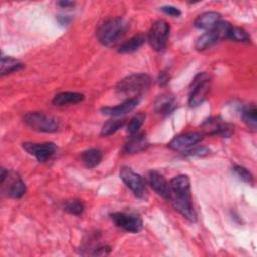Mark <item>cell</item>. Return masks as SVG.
<instances>
[{"label":"cell","instance_id":"obj_10","mask_svg":"<svg viewBox=\"0 0 257 257\" xmlns=\"http://www.w3.org/2000/svg\"><path fill=\"white\" fill-rule=\"evenodd\" d=\"M119 177L137 198H144L146 194V185L144 179L139 174L128 167H122L119 171Z\"/></svg>","mask_w":257,"mask_h":257},{"label":"cell","instance_id":"obj_29","mask_svg":"<svg viewBox=\"0 0 257 257\" xmlns=\"http://www.w3.org/2000/svg\"><path fill=\"white\" fill-rule=\"evenodd\" d=\"M210 153V150L206 147H203V146H193L187 150H185L183 152V154L185 156H190V157H203V156H206Z\"/></svg>","mask_w":257,"mask_h":257},{"label":"cell","instance_id":"obj_16","mask_svg":"<svg viewBox=\"0 0 257 257\" xmlns=\"http://www.w3.org/2000/svg\"><path fill=\"white\" fill-rule=\"evenodd\" d=\"M177 104H176L175 97L167 93L159 95L154 103L155 111L163 115H168L171 112H173Z\"/></svg>","mask_w":257,"mask_h":257},{"label":"cell","instance_id":"obj_4","mask_svg":"<svg viewBox=\"0 0 257 257\" xmlns=\"http://www.w3.org/2000/svg\"><path fill=\"white\" fill-rule=\"evenodd\" d=\"M0 182L2 193L5 194L7 197L13 199H20L26 192L25 183L22 181L19 174L15 171H8L2 168Z\"/></svg>","mask_w":257,"mask_h":257},{"label":"cell","instance_id":"obj_31","mask_svg":"<svg viewBox=\"0 0 257 257\" xmlns=\"http://www.w3.org/2000/svg\"><path fill=\"white\" fill-rule=\"evenodd\" d=\"M169 79H170V76L166 71L160 72V75L158 77V82L160 85H162V86L166 85L169 82Z\"/></svg>","mask_w":257,"mask_h":257},{"label":"cell","instance_id":"obj_5","mask_svg":"<svg viewBox=\"0 0 257 257\" xmlns=\"http://www.w3.org/2000/svg\"><path fill=\"white\" fill-rule=\"evenodd\" d=\"M211 87L210 75L206 72H200L193 79L190 86L188 104L191 107H196L202 104L209 93Z\"/></svg>","mask_w":257,"mask_h":257},{"label":"cell","instance_id":"obj_20","mask_svg":"<svg viewBox=\"0 0 257 257\" xmlns=\"http://www.w3.org/2000/svg\"><path fill=\"white\" fill-rule=\"evenodd\" d=\"M146 41V36L144 34H137L133 37H131L128 40L124 41L122 44H120L118 48L119 53H132L137 51Z\"/></svg>","mask_w":257,"mask_h":257},{"label":"cell","instance_id":"obj_2","mask_svg":"<svg viewBox=\"0 0 257 257\" xmlns=\"http://www.w3.org/2000/svg\"><path fill=\"white\" fill-rule=\"evenodd\" d=\"M151 77L146 73H135L122 78L115 86V92L122 97L137 98L151 86Z\"/></svg>","mask_w":257,"mask_h":257},{"label":"cell","instance_id":"obj_12","mask_svg":"<svg viewBox=\"0 0 257 257\" xmlns=\"http://www.w3.org/2000/svg\"><path fill=\"white\" fill-rule=\"evenodd\" d=\"M202 139H203V134L201 133H198V132L184 133L173 138L171 142L168 144V146L172 150L184 152L185 150L197 145L200 141H202Z\"/></svg>","mask_w":257,"mask_h":257},{"label":"cell","instance_id":"obj_9","mask_svg":"<svg viewBox=\"0 0 257 257\" xmlns=\"http://www.w3.org/2000/svg\"><path fill=\"white\" fill-rule=\"evenodd\" d=\"M110 219L117 227L127 232L138 233L143 229V220L135 213L116 212L110 214Z\"/></svg>","mask_w":257,"mask_h":257},{"label":"cell","instance_id":"obj_3","mask_svg":"<svg viewBox=\"0 0 257 257\" xmlns=\"http://www.w3.org/2000/svg\"><path fill=\"white\" fill-rule=\"evenodd\" d=\"M126 30V23L122 18L114 17L102 23L97 31L96 36L98 41L104 46H111L117 42Z\"/></svg>","mask_w":257,"mask_h":257},{"label":"cell","instance_id":"obj_24","mask_svg":"<svg viewBox=\"0 0 257 257\" xmlns=\"http://www.w3.org/2000/svg\"><path fill=\"white\" fill-rule=\"evenodd\" d=\"M125 120L124 119H119V118H114V119H110L107 120L101 127L100 131V136L101 137H108L113 135L114 133H116L119 128H121L124 124Z\"/></svg>","mask_w":257,"mask_h":257},{"label":"cell","instance_id":"obj_30","mask_svg":"<svg viewBox=\"0 0 257 257\" xmlns=\"http://www.w3.org/2000/svg\"><path fill=\"white\" fill-rule=\"evenodd\" d=\"M161 10L164 13H166V14H168L170 16H173V17H179L181 15V11L177 7H174V6H171V5L162 6Z\"/></svg>","mask_w":257,"mask_h":257},{"label":"cell","instance_id":"obj_26","mask_svg":"<svg viewBox=\"0 0 257 257\" xmlns=\"http://www.w3.org/2000/svg\"><path fill=\"white\" fill-rule=\"evenodd\" d=\"M228 38L232 39L234 41H238V42H249L250 41L249 34L243 28L236 27L233 25L231 27Z\"/></svg>","mask_w":257,"mask_h":257},{"label":"cell","instance_id":"obj_22","mask_svg":"<svg viewBox=\"0 0 257 257\" xmlns=\"http://www.w3.org/2000/svg\"><path fill=\"white\" fill-rule=\"evenodd\" d=\"M81 160L86 168L92 169L101 162L102 153L98 149H89L82 153Z\"/></svg>","mask_w":257,"mask_h":257},{"label":"cell","instance_id":"obj_11","mask_svg":"<svg viewBox=\"0 0 257 257\" xmlns=\"http://www.w3.org/2000/svg\"><path fill=\"white\" fill-rule=\"evenodd\" d=\"M23 149L31 156L35 157L38 162H46L50 160L57 151V147L54 143H24Z\"/></svg>","mask_w":257,"mask_h":257},{"label":"cell","instance_id":"obj_27","mask_svg":"<svg viewBox=\"0 0 257 257\" xmlns=\"http://www.w3.org/2000/svg\"><path fill=\"white\" fill-rule=\"evenodd\" d=\"M64 210L72 215H80L84 211V206L80 200H69L64 204Z\"/></svg>","mask_w":257,"mask_h":257},{"label":"cell","instance_id":"obj_14","mask_svg":"<svg viewBox=\"0 0 257 257\" xmlns=\"http://www.w3.org/2000/svg\"><path fill=\"white\" fill-rule=\"evenodd\" d=\"M138 103H139L138 98H128L115 106H103L101 107L100 110L105 115L120 116L134 110L137 107Z\"/></svg>","mask_w":257,"mask_h":257},{"label":"cell","instance_id":"obj_19","mask_svg":"<svg viewBox=\"0 0 257 257\" xmlns=\"http://www.w3.org/2000/svg\"><path fill=\"white\" fill-rule=\"evenodd\" d=\"M149 146L147 138L145 135H137L133 136L124 145L123 152L126 154H136L144 151Z\"/></svg>","mask_w":257,"mask_h":257},{"label":"cell","instance_id":"obj_1","mask_svg":"<svg viewBox=\"0 0 257 257\" xmlns=\"http://www.w3.org/2000/svg\"><path fill=\"white\" fill-rule=\"evenodd\" d=\"M170 187L172 192L170 202L174 209L190 222H196L197 213L192 203L189 177L187 175L174 177L170 181Z\"/></svg>","mask_w":257,"mask_h":257},{"label":"cell","instance_id":"obj_17","mask_svg":"<svg viewBox=\"0 0 257 257\" xmlns=\"http://www.w3.org/2000/svg\"><path fill=\"white\" fill-rule=\"evenodd\" d=\"M221 20V14L215 11H208L200 14L194 21V25L199 29H212Z\"/></svg>","mask_w":257,"mask_h":257},{"label":"cell","instance_id":"obj_13","mask_svg":"<svg viewBox=\"0 0 257 257\" xmlns=\"http://www.w3.org/2000/svg\"><path fill=\"white\" fill-rule=\"evenodd\" d=\"M148 181L153 190L167 201L171 199V187L165 177L157 171H150L148 174Z\"/></svg>","mask_w":257,"mask_h":257},{"label":"cell","instance_id":"obj_15","mask_svg":"<svg viewBox=\"0 0 257 257\" xmlns=\"http://www.w3.org/2000/svg\"><path fill=\"white\" fill-rule=\"evenodd\" d=\"M203 125L209 135H220L224 138H228L233 133V126L230 123L221 121L219 118H209Z\"/></svg>","mask_w":257,"mask_h":257},{"label":"cell","instance_id":"obj_6","mask_svg":"<svg viewBox=\"0 0 257 257\" xmlns=\"http://www.w3.org/2000/svg\"><path fill=\"white\" fill-rule=\"evenodd\" d=\"M232 24L227 21L220 20L212 29L201 35L196 41L195 47L199 51H203L220 40L227 39L229 36Z\"/></svg>","mask_w":257,"mask_h":257},{"label":"cell","instance_id":"obj_28","mask_svg":"<svg viewBox=\"0 0 257 257\" xmlns=\"http://www.w3.org/2000/svg\"><path fill=\"white\" fill-rule=\"evenodd\" d=\"M232 170H233L234 174H235L241 181H243V182H245V183H247V184H252V183H253V176H252V174H251L246 168H244V167H242V166L236 165V166H234V167L232 168Z\"/></svg>","mask_w":257,"mask_h":257},{"label":"cell","instance_id":"obj_18","mask_svg":"<svg viewBox=\"0 0 257 257\" xmlns=\"http://www.w3.org/2000/svg\"><path fill=\"white\" fill-rule=\"evenodd\" d=\"M84 99V95L80 92L75 91H63L60 93H57L53 99L52 102L55 105L62 106V105H68V104H74L81 102Z\"/></svg>","mask_w":257,"mask_h":257},{"label":"cell","instance_id":"obj_32","mask_svg":"<svg viewBox=\"0 0 257 257\" xmlns=\"http://www.w3.org/2000/svg\"><path fill=\"white\" fill-rule=\"evenodd\" d=\"M57 20L61 25H67L70 22V18L68 16H61L60 15V16L57 17Z\"/></svg>","mask_w":257,"mask_h":257},{"label":"cell","instance_id":"obj_21","mask_svg":"<svg viewBox=\"0 0 257 257\" xmlns=\"http://www.w3.org/2000/svg\"><path fill=\"white\" fill-rule=\"evenodd\" d=\"M22 68H23V64L19 60L2 54L1 63H0V74L1 75H5V74L11 73V72L18 71Z\"/></svg>","mask_w":257,"mask_h":257},{"label":"cell","instance_id":"obj_33","mask_svg":"<svg viewBox=\"0 0 257 257\" xmlns=\"http://www.w3.org/2000/svg\"><path fill=\"white\" fill-rule=\"evenodd\" d=\"M73 2H71V1H60V2H58V5L59 6H61V7H64V8H66V7H69V6H73Z\"/></svg>","mask_w":257,"mask_h":257},{"label":"cell","instance_id":"obj_25","mask_svg":"<svg viewBox=\"0 0 257 257\" xmlns=\"http://www.w3.org/2000/svg\"><path fill=\"white\" fill-rule=\"evenodd\" d=\"M146 119V114L145 113H137L135 114L128 121L127 123V127H126V132L130 135H135L137 134V132L139 131V128L143 125L144 121Z\"/></svg>","mask_w":257,"mask_h":257},{"label":"cell","instance_id":"obj_7","mask_svg":"<svg viewBox=\"0 0 257 257\" xmlns=\"http://www.w3.org/2000/svg\"><path fill=\"white\" fill-rule=\"evenodd\" d=\"M23 119L30 128L40 133H54L59 127L57 118L43 112H28L24 115Z\"/></svg>","mask_w":257,"mask_h":257},{"label":"cell","instance_id":"obj_8","mask_svg":"<svg viewBox=\"0 0 257 257\" xmlns=\"http://www.w3.org/2000/svg\"><path fill=\"white\" fill-rule=\"evenodd\" d=\"M170 35V25L167 21L159 19L155 21L149 31L148 41L156 51H162L168 42Z\"/></svg>","mask_w":257,"mask_h":257},{"label":"cell","instance_id":"obj_23","mask_svg":"<svg viewBox=\"0 0 257 257\" xmlns=\"http://www.w3.org/2000/svg\"><path fill=\"white\" fill-rule=\"evenodd\" d=\"M257 110L255 104H249L243 107L241 111V117L244 123L252 131H256L257 125Z\"/></svg>","mask_w":257,"mask_h":257}]
</instances>
